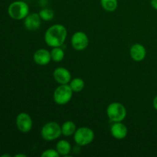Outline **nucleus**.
<instances>
[{
	"instance_id": "f257e3e1",
	"label": "nucleus",
	"mask_w": 157,
	"mask_h": 157,
	"mask_svg": "<svg viewBox=\"0 0 157 157\" xmlns=\"http://www.w3.org/2000/svg\"><path fill=\"white\" fill-rule=\"evenodd\" d=\"M67 35V29L64 25L55 24L51 26L45 32L44 41L50 47H61L65 41Z\"/></svg>"
},
{
	"instance_id": "f03ea898",
	"label": "nucleus",
	"mask_w": 157,
	"mask_h": 157,
	"mask_svg": "<svg viewBox=\"0 0 157 157\" xmlns=\"http://www.w3.org/2000/svg\"><path fill=\"white\" fill-rule=\"evenodd\" d=\"M8 13L13 19H25V18L29 14V6L24 1L13 2L8 8Z\"/></svg>"
},
{
	"instance_id": "7ed1b4c3",
	"label": "nucleus",
	"mask_w": 157,
	"mask_h": 157,
	"mask_svg": "<svg viewBox=\"0 0 157 157\" xmlns=\"http://www.w3.org/2000/svg\"><path fill=\"white\" fill-rule=\"evenodd\" d=\"M73 90L68 84H60L54 92V101L58 105H64L71 100Z\"/></svg>"
},
{
	"instance_id": "20e7f679",
	"label": "nucleus",
	"mask_w": 157,
	"mask_h": 157,
	"mask_svg": "<svg viewBox=\"0 0 157 157\" xmlns=\"http://www.w3.org/2000/svg\"><path fill=\"white\" fill-rule=\"evenodd\" d=\"M107 114L113 122H122L127 116V110L121 103L113 102L107 107Z\"/></svg>"
},
{
	"instance_id": "39448f33",
	"label": "nucleus",
	"mask_w": 157,
	"mask_h": 157,
	"mask_svg": "<svg viewBox=\"0 0 157 157\" xmlns=\"http://www.w3.org/2000/svg\"><path fill=\"white\" fill-rule=\"evenodd\" d=\"M41 134L44 140H55L59 138L62 134L61 127L56 122H48L43 126Z\"/></svg>"
},
{
	"instance_id": "423d86ee",
	"label": "nucleus",
	"mask_w": 157,
	"mask_h": 157,
	"mask_svg": "<svg viewBox=\"0 0 157 157\" xmlns=\"http://www.w3.org/2000/svg\"><path fill=\"white\" fill-rule=\"evenodd\" d=\"M74 139L78 145L84 147L93 142L94 139V133L89 127H80L75 131L74 134Z\"/></svg>"
},
{
	"instance_id": "0eeeda50",
	"label": "nucleus",
	"mask_w": 157,
	"mask_h": 157,
	"mask_svg": "<svg viewBox=\"0 0 157 157\" xmlns=\"http://www.w3.org/2000/svg\"><path fill=\"white\" fill-rule=\"evenodd\" d=\"M32 117L27 113H20L16 118V126L21 133H29L32 128Z\"/></svg>"
},
{
	"instance_id": "6e6552de",
	"label": "nucleus",
	"mask_w": 157,
	"mask_h": 157,
	"mask_svg": "<svg viewBox=\"0 0 157 157\" xmlns=\"http://www.w3.org/2000/svg\"><path fill=\"white\" fill-rule=\"evenodd\" d=\"M89 39L87 35L83 32H77L71 38V44L77 51H83L88 46Z\"/></svg>"
},
{
	"instance_id": "1a4fd4ad",
	"label": "nucleus",
	"mask_w": 157,
	"mask_h": 157,
	"mask_svg": "<svg viewBox=\"0 0 157 157\" xmlns=\"http://www.w3.org/2000/svg\"><path fill=\"white\" fill-rule=\"evenodd\" d=\"M41 17L38 13L29 14L25 18L24 25L26 29L29 31H35L41 26Z\"/></svg>"
},
{
	"instance_id": "9d476101",
	"label": "nucleus",
	"mask_w": 157,
	"mask_h": 157,
	"mask_svg": "<svg viewBox=\"0 0 157 157\" xmlns=\"http://www.w3.org/2000/svg\"><path fill=\"white\" fill-rule=\"evenodd\" d=\"M54 78L60 84H68L71 79L70 71L64 67H58L54 71Z\"/></svg>"
},
{
	"instance_id": "9b49d317",
	"label": "nucleus",
	"mask_w": 157,
	"mask_h": 157,
	"mask_svg": "<svg viewBox=\"0 0 157 157\" xmlns=\"http://www.w3.org/2000/svg\"><path fill=\"white\" fill-rule=\"evenodd\" d=\"M33 60L38 65H46L52 60L51 52L44 48L38 49L34 54Z\"/></svg>"
},
{
	"instance_id": "f8f14e48",
	"label": "nucleus",
	"mask_w": 157,
	"mask_h": 157,
	"mask_svg": "<svg viewBox=\"0 0 157 157\" xmlns=\"http://www.w3.org/2000/svg\"><path fill=\"white\" fill-rule=\"evenodd\" d=\"M111 134L115 139L123 140L127 136L128 130L127 127L122 122H115L110 128Z\"/></svg>"
},
{
	"instance_id": "ddd939ff",
	"label": "nucleus",
	"mask_w": 157,
	"mask_h": 157,
	"mask_svg": "<svg viewBox=\"0 0 157 157\" xmlns=\"http://www.w3.org/2000/svg\"><path fill=\"white\" fill-rule=\"evenodd\" d=\"M130 56L135 61H142L147 55V50L141 44H135L130 50Z\"/></svg>"
},
{
	"instance_id": "4468645a",
	"label": "nucleus",
	"mask_w": 157,
	"mask_h": 157,
	"mask_svg": "<svg viewBox=\"0 0 157 157\" xmlns=\"http://www.w3.org/2000/svg\"><path fill=\"white\" fill-rule=\"evenodd\" d=\"M56 150L60 156H68L71 150V146L68 141L61 140L58 142L56 145Z\"/></svg>"
},
{
	"instance_id": "2eb2a0df",
	"label": "nucleus",
	"mask_w": 157,
	"mask_h": 157,
	"mask_svg": "<svg viewBox=\"0 0 157 157\" xmlns=\"http://www.w3.org/2000/svg\"><path fill=\"white\" fill-rule=\"evenodd\" d=\"M76 131V125L73 121H67L61 126V132L65 136H70L75 134Z\"/></svg>"
},
{
	"instance_id": "dca6fc26",
	"label": "nucleus",
	"mask_w": 157,
	"mask_h": 157,
	"mask_svg": "<svg viewBox=\"0 0 157 157\" xmlns=\"http://www.w3.org/2000/svg\"><path fill=\"white\" fill-rule=\"evenodd\" d=\"M51 57H52V61H55V62H60L62 61L64 58V52L62 48H53L51 52Z\"/></svg>"
},
{
	"instance_id": "f3484780",
	"label": "nucleus",
	"mask_w": 157,
	"mask_h": 157,
	"mask_svg": "<svg viewBox=\"0 0 157 157\" xmlns=\"http://www.w3.org/2000/svg\"><path fill=\"white\" fill-rule=\"evenodd\" d=\"M70 87L74 92H81L84 88V80L80 78H75L70 81Z\"/></svg>"
},
{
	"instance_id": "a211bd4d",
	"label": "nucleus",
	"mask_w": 157,
	"mask_h": 157,
	"mask_svg": "<svg viewBox=\"0 0 157 157\" xmlns=\"http://www.w3.org/2000/svg\"><path fill=\"white\" fill-rule=\"evenodd\" d=\"M101 5L107 12H114L118 6L117 0H101Z\"/></svg>"
},
{
	"instance_id": "6ab92c4d",
	"label": "nucleus",
	"mask_w": 157,
	"mask_h": 157,
	"mask_svg": "<svg viewBox=\"0 0 157 157\" xmlns=\"http://www.w3.org/2000/svg\"><path fill=\"white\" fill-rule=\"evenodd\" d=\"M39 15L41 18L44 21H51L54 18V12L51 9H43L39 12Z\"/></svg>"
},
{
	"instance_id": "aec40b11",
	"label": "nucleus",
	"mask_w": 157,
	"mask_h": 157,
	"mask_svg": "<svg viewBox=\"0 0 157 157\" xmlns=\"http://www.w3.org/2000/svg\"><path fill=\"white\" fill-rule=\"evenodd\" d=\"M59 156L60 154L58 153V151L56 150H53V149L46 150L45 151L41 153L42 157H58Z\"/></svg>"
},
{
	"instance_id": "412c9836",
	"label": "nucleus",
	"mask_w": 157,
	"mask_h": 157,
	"mask_svg": "<svg viewBox=\"0 0 157 157\" xmlns=\"http://www.w3.org/2000/svg\"><path fill=\"white\" fill-rule=\"evenodd\" d=\"M150 4H151L152 7H153V9L157 10V0H151Z\"/></svg>"
},
{
	"instance_id": "4be33fe9",
	"label": "nucleus",
	"mask_w": 157,
	"mask_h": 157,
	"mask_svg": "<svg viewBox=\"0 0 157 157\" xmlns=\"http://www.w3.org/2000/svg\"><path fill=\"white\" fill-rule=\"evenodd\" d=\"M153 107H154V108L157 110V95L156 97H155L154 99H153Z\"/></svg>"
},
{
	"instance_id": "5701e85b",
	"label": "nucleus",
	"mask_w": 157,
	"mask_h": 157,
	"mask_svg": "<svg viewBox=\"0 0 157 157\" xmlns=\"http://www.w3.org/2000/svg\"><path fill=\"white\" fill-rule=\"evenodd\" d=\"M15 157H19V156L25 157V156H26V155H25V154H17V155H15Z\"/></svg>"
},
{
	"instance_id": "b1692460",
	"label": "nucleus",
	"mask_w": 157,
	"mask_h": 157,
	"mask_svg": "<svg viewBox=\"0 0 157 157\" xmlns=\"http://www.w3.org/2000/svg\"><path fill=\"white\" fill-rule=\"evenodd\" d=\"M2 156H9V155H2Z\"/></svg>"
}]
</instances>
